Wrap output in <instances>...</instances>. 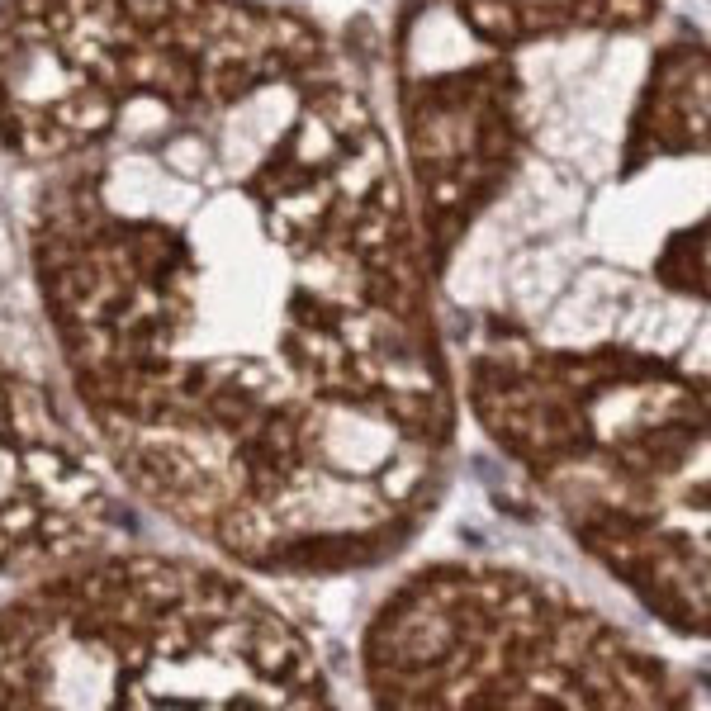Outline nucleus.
Segmentation results:
<instances>
[{"label":"nucleus","instance_id":"2","mask_svg":"<svg viewBox=\"0 0 711 711\" xmlns=\"http://www.w3.org/2000/svg\"><path fill=\"white\" fill-rule=\"evenodd\" d=\"M0 707H332V678L237 565L100 546L0 607Z\"/></svg>","mask_w":711,"mask_h":711},{"label":"nucleus","instance_id":"3","mask_svg":"<svg viewBox=\"0 0 711 711\" xmlns=\"http://www.w3.org/2000/svg\"><path fill=\"white\" fill-rule=\"evenodd\" d=\"M361 683L375 707L579 711L693 707L683 669L546 574L427 565L365 621Z\"/></svg>","mask_w":711,"mask_h":711},{"label":"nucleus","instance_id":"1","mask_svg":"<svg viewBox=\"0 0 711 711\" xmlns=\"http://www.w3.org/2000/svg\"><path fill=\"white\" fill-rule=\"evenodd\" d=\"M0 176L105 470L219 560H394L460 389L399 143L271 0H0Z\"/></svg>","mask_w":711,"mask_h":711},{"label":"nucleus","instance_id":"4","mask_svg":"<svg viewBox=\"0 0 711 711\" xmlns=\"http://www.w3.org/2000/svg\"><path fill=\"white\" fill-rule=\"evenodd\" d=\"M114 531V474L72 403L0 176V579L48 574Z\"/></svg>","mask_w":711,"mask_h":711}]
</instances>
